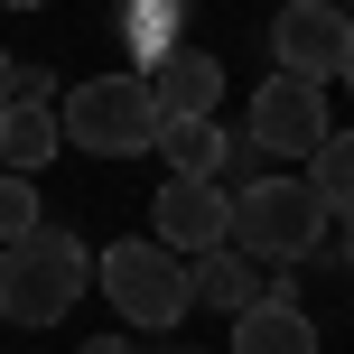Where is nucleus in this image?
<instances>
[{"label": "nucleus", "mask_w": 354, "mask_h": 354, "mask_svg": "<svg viewBox=\"0 0 354 354\" xmlns=\"http://www.w3.org/2000/svg\"><path fill=\"white\" fill-rule=\"evenodd\" d=\"M187 280H196V299L205 308H224V317H243V308H261L270 299V280H261V261H252V252H196L187 261Z\"/></svg>", "instance_id": "obj_10"}, {"label": "nucleus", "mask_w": 354, "mask_h": 354, "mask_svg": "<svg viewBox=\"0 0 354 354\" xmlns=\"http://www.w3.org/2000/svg\"><path fill=\"white\" fill-rule=\"evenodd\" d=\"M66 140L93 159H131V149H159V103H149V75H84L66 93Z\"/></svg>", "instance_id": "obj_4"}, {"label": "nucleus", "mask_w": 354, "mask_h": 354, "mask_svg": "<svg viewBox=\"0 0 354 354\" xmlns=\"http://www.w3.org/2000/svg\"><path fill=\"white\" fill-rule=\"evenodd\" d=\"M326 131H336V122H326V84H308V75H280V66H270V84L252 93V131H243V140L270 149V159H317Z\"/></svg>", "instance_id": "obj_5"}, {"label": "nucleus", "mask_w": 354, "mask_h": 354, "mask_svg": "<svg viewBox=\"0 0 354 354\" xmlns=\"http://www.w3.org/2000/svg\"><path fill=\"white\" fill-rule=\"evenodd\" d=\"M345 270H354V224H345Z\"/></svg>", "instance_id": "obj_17"}, {"label": "nucleus", "mask_w": 354, "mask_h": 354, "mask_svg": "<svg viewBox=\"0 0 354 354\" xmlns=\"http://www.w3.org/2000/svg\"><path fill=\"white\" fill-rule=\"evenodd\" d=\"M149 233H159L168 252H224L233 243V196H224V177H168L159 196H149Z\"/></svg>", "instance_id": "obj_7"}, {"label": "nucleus", "mask_w": 354, "mask_h": 354, "mask_svg": "<svg viewBox=\"0 0 354 354\" xmlns=\"http://www.w3.org/2000/svg\"><path fill=\"white\" fill-rule=\"evenodd\" d=\"M345 84H354V66H345Z\"/></svg>", "instance_id": "obj_19"}, {"label": "nucleus", "mask_w": 354, "mask_h": 354, "mask_svg": "<svg viewBox=\"0 0 354 354\" xmlns=\"http://www.w3.org/2000/svg\"><path fill=\"white\" fill-rule=\"evenodd\" d=\"M159 149H168V177H214L224 149H233V131H214V112L205 122H159Z\"/></svg>", "instance_id": "obj_12"}, {"label": "nucleus", "mask_w": 354, "mask_h": 354, "mask_svg": "<svg viewBox=\"0 0 354 354\" xmlns=\"http://www.w3.org/2000/svg\"><path fill=\"white\" fill-rule=\"evenodd\" d=\"M84 354H131V336H93V345H84Z\"/></svg>", "instance_id": "obj_16"}, {"label": "nucleus", "mask_w": 354, "mask_h": 354, "mask_svg": "<svg viewBox=\"0 0 354 354\" xmlns=\"http://www.w3.org/2000/svg\"><path fill=\"white\" fill-rule=\"evenodd\" d=\"M149 103H159V122H205V112L224 103V66H214L205 47L149 56Z\"/></svg>", "instance_id": "obj_8"}, {"label": "nucleus", "mask_w": 354, "mask_h": 354, "mask_svg": "<svg viewBox=\"0 0 354 354\" xmlns=\"http://www.w3.org/2000/svg\"><path fill=\"white\" fill-rule=\"evenodd\" d=\"M308 187H317L326 214H345V224H354V131H326V149L308 159Z\"/></svg>", "instance_id": "obj_13"}, {"label": "nucleus", "mask_w": 354, "mask_h": 354, "mask_svg": "<svg viewBox=\"0 0 354 354\" xmlns=\"http://www.w3.org/2000/svg\"><path fill=\"white\" fill-rule=\"evenodd\" d=\"M270 56H280V75H308V84H336L354 66V19L336 0H280V19H270Z\"/></svg>", "instance_id": "obj_6"}, {"label": "nucleus", "mask_w": 354, "mask_h": 354, "mask_svg": "<svg viewBox=\"0 0 354 354\" xmlns=\"http://www.w3.org/2000/svg\"><path fill=\"white\" fill-rule=\"evenodd\" d=\"M93 289H103V299L122 308V326H140V336H168V326L196 308L187 261H177L159 233H149V243H112V252H93Z\"/></svg>", "instance_id": "obj_2"}, {"label": "nucleus", "mask_w": 354, "mask_h": 354, "mask_svg": "<svg viewBox=\"0 0 354 354\" xmlns=\"http://www.w3.org/2000/svg\"><path fill=\"white\" fill-rule=\"evenodd\" d=\"M56 140H66V122H56L47 103H10V112H0V168H19V177L47 168Z\"/></svg>", "instance_id": "obj_11"}, {"label": "nucleus", "mask_w": 354, "mask_h": 354, "mask_svg": "<svg viewBox=\"0 0 354 354\" xmlns=\"http://www.w3.org/2000/svg\"><path fill=\"white\" fill-rule=\"evenodd\" d=\"M10 103H19V56L0 47V112H10Z\"/></svg>", "instance_id": "obj_15"}, {"label": "nucleus", "mask_w": 354, "mask_h": 354, "mask_svg": "<svg viewBox=\"0 0 354 354\" xmlns=\"http://www.w3.org/2000/svg\"><path fill=\"white\" fill-rule=\"evenodd\" d=\"M233 354H317V317L289 299V280H270V299L233 317Z\"/></svg>", "instance_id": "obj_9"}, {"label": "nucleus", "mask_w": 354, "mask_h": 354, "mask_svg": "<svg viewBox=\"0 0 354 354\" xmlns=\"http://www.w3.org/2000/svg\"><path fill=\"white\" fill-rule=\"evenodd\" d=\"M84 289H93V252L75 243V233L37 224V233H19V243H0V317L10 326H56Z\"/></svg>", "instance_id": "obj_1"}, {"label": "nucleus", "mask_w": 354, "mask_h": 354, "mask_svg": "<svg viewBox=\"0 0 354 354\" xmlns=\"http://www.w3.org/2000/svg\"><path fill=\"white\" fill-rule=\"evenodd\" d=\"M326 224L336 214L317 205V187L308 177H252L243 196H233V252H252V261H308V252L326 243Z\"/></svg>", "instance_id": "obj_3"}, {"label": "nucleus", "mask_w": 354, "mask_h": 354, "mask_svg": "<svg viewBox=\"0 0 354 354\" xmlns=\"http://www.w3.org/2000/svg\"><path fill=\"white\" fill-rule=\"evenodd\" d=\"M10 10H47V0H10Z\"/></svg>", "instance_id": "obj_18"}, {"label": "nucleus", "mask_w": 354, "mask_h": 354, "mask_svg": "<svg viewBox=\"0 0 354 354\" xmlns=\"http://www.w3.org/2000/svg\"><path fill=\"white\" fill-rule=\"evenodd\" d=\"M19 233H37V187L19 168H0V243H19Z\"/></svg>", "instance_id": "obj_14"}]
</instances>
